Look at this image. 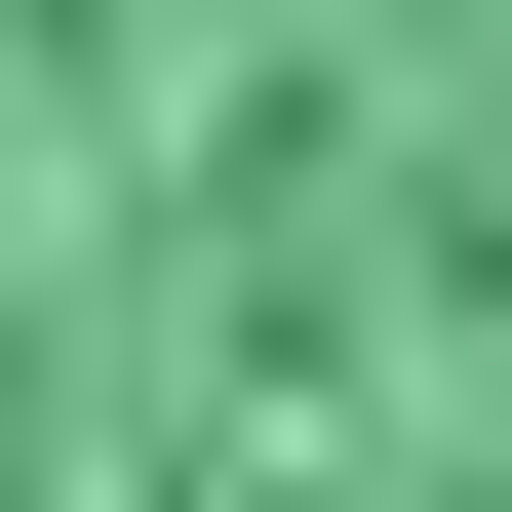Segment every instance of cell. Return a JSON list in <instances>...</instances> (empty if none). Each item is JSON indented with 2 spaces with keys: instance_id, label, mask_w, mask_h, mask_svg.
<instances>
[{
  "instance_id": "cell-1",
  "label": "cell",
  "mask_w": 512,
  "mask_h": 512,
  "mask_svg": "<svg viewBox=\"0 0 512 512\" xmlns=\"http://www.w3.org/2000/svg\"><path fill=\"white\" fill-rule=\"evenodd\" d=\"M0 512H512V0H0Z\"/></svg>"
}]
</instances>
